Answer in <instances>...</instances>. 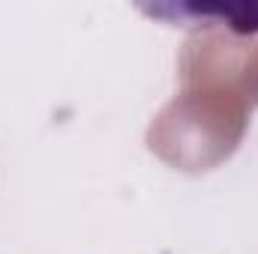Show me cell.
I'll use <instances>...</instances> for the list:
<instances>
[{"instance_id": "6da1fadb", "label": "cell", "mask_w": 258, "mask_h": 254, "mask_svg": "<svg viewBox=\"0 0 258 254\" xmlns=\"http://www.w3.org/2000/svg\"><path fill=\"white\" fill-rule=\"evenodd\" d=\"M153 18L171 24H201V27H228L234 33H258V3H159L144 6Z\"/></svg>"}]
</instances>
